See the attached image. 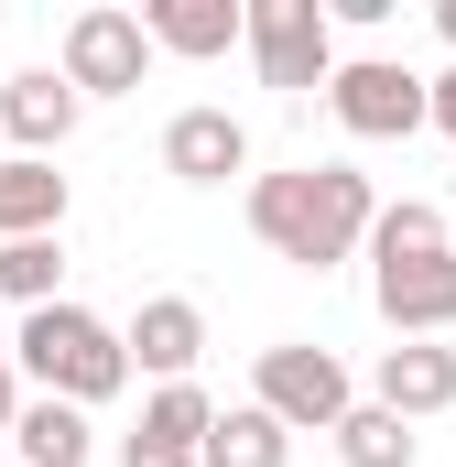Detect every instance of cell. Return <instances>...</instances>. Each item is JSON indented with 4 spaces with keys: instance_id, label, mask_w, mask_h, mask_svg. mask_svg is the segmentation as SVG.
Segmentation results:
<instances>
[{
    "instance_id": "cell-1",
    "label": "cell",
    "mask_w": 456,
    "mask_h": 467,
    "mask_svg": "<svg viewBox=\"0 0 456 467\" xmlns=\"http://www.w3.org/2000/svg\"><path fill=\"white\" fill-rule=\"evenodd\" d=\"M380 185L358 174V163H283V174H250V239L272 250V261H294V272H337L369 250L380 229Z\"/></svg>"
},
{
    "instance_id": "cell-2",
    "label": "cell",
    "mask_w": 456,
    "mask_h": 467,
    "mask_svg": "<svg viewBox=\"0 0 456 467\" xmlns=\"http://www.w3.org/2000/svg\"><path fill=\"white\" fill-rule=\"evenodd\" d=\"M11 358H22V380L33 391H55V402H119L141 369H130V337H119L109 316H88L77 294L66 305H44V316H22V337H11Z\"/></svg>"
},
{
    "instance_id": "cell-3",
    "label": "cell",
    "mask_w": 456,
    "mask_h": 467,
    "mask_svg": "<svg viewBox=\"0 0 456 467\" xmlns=\"http://www.w3.org/2000/svg\"><path fill=\"white\" fill-rule=\"evenodd\" d=\"M250 402H261L272 424H294V435H337L369 391L347 380L337 348H316V337H272V348L250 358Z\"/></svg>"
},
{
    "instance_id": "cell-4",
    "label": "cell",
    "mask_w": 456,
    "mask_h": 467,
    "mask_svg": "<svg viewBox=\"0 0 456 467\" xmlns=\"http://www.w3.org/2000/svg\"><path fill=\"white\" fill-rule=\"evenodd\" d=\"M326 109L347 141H413V130H435V77H413L402 55H347Z\"/></svg>"
},
{
    "instance_id": "cell-5",
    "label": "cell",
    "mask_w": 456,
    "mask_h": 467,
    "mask_svg": "<svg viewBox=\"0 0 456 467\" xmlns=\"http://www.w3.org/2000/svg\"><path fill=\"white\" fill-rule=\"evenodd\" d=\"M55 66H66V88H77V99H141V77H152V33H141V11L88 0V11H66Z\"/></svg>"
},
{
    "instance_id": "cell-6",
    "label": "cell",
    "mask_w": 456,
    "mask_h": 467,
    "mask_svg": "<svg viewBox=\"0 0 456 467\" xmlns=\"http://www.w3.org/2000/svg\"><path fill=\"white\" fill-rule=\"evenodd\" d=\"M250 66H261V88H283V99H305V88H337V22H326V0H250Z\"/></svg>"
},
{
    "instance_id": "cell-7",
    "label": "cell",
    "mask_w": 456,
    "mask_h": 467,
    "mask_svg": "<svg viewBox=\"0 0 456 467\" xmlns=\"http://www.w3.org/2000/svg\"><path fill=\"white\" fill-rule=\"evenodd\" d=\"M369 305L391 337H456V239L413 261H369Z\"/></svg>"
},
{
    "instance_id": "cell-8",
    "label": "cell",
    "mask_w": 456,
    "mask_h": 467,
    "mask_svg": "<svg viewBox=\"0 0 456 467\" xmlns=\"http://www.w3.org/2000/svg\"><path fill=\"white\" fill-rule=\"evenodd\" d=\"M163 174L174 185H228V174H250V119L239 109H218V99H196V109H174L163 119Z\"/></svg>"
},
{
    "instance_id": "cell-9",
    "label": "cell",
    "mask_w": 456,
    "mask_h": 467,
    "mask_svg": "<svg viewBox=\"0 0 456 467\" xmlns=\"http://www.w3.org/2000/svg\"><path fill=\"white\" fill-rule=\"evenodd\" d=\"M77 119H88V99L66 88V66H22V77L0 88V141L33 152V163H55V152L77 141Z\"/></svg>"
},
{
    "instance_id": "cell-10",
    "label": "cell",
    "mask_w": 456,
    "mask_h": 467,
    "mask_svg": "<svg viewBox=\"0 0 456 467\" xmlns=\"http://www.w3.org/2000/svg\"><path fill=\"white\" fill-rule=\"evenodd\" d=\"M141 33L152 55L218 66V55H250V0H141Z\"/></svg>"
},
{
    "instance_id": "cell-11",
    "label": "cell",
    "mask_w": 456,
    "mask_h": 467,
    "mask_svg": "<svg viewBox=\"0 0 456 467\" xmlns=\"http://www.w3.org/2000/svg\"><path fill=\"white\" fill-rule=\"evenodd\" d=\"M119 337H130V369L163 391V380H196V358H207V316H196V294H141V316H130Z\"/></svg>"
},
{
    "instance_id": "cell-12",
    "label": "cell",
    "mask_w": 456,
    "mask_h": 467,
    "mask_svg": "<svg viewBox=\"0 0 456 467\" xmlns=\"http://www.w3.org/2000/svg\"><path fill=\"white\" fill-rule=\"evenodd\" d=\"M369 402H391L402 424H435V413H456V348H446V337H402V348H380V369H369Z\"/></svg>"
},
{
    "instance_id": "cell-13",
    "label": "cell",
    "mask_w": 456,
    "mask_h": 467,
    "mask_svg": "<svg viewBox=\"0 0 456 467\" xmlns=\"http://www.w3.org/2000/svg\"><path fill=\"white\" fill-rule=\"evenodd\" d=\"M207 435H218V402H207L196 380H163V391H141V424H130L119 446H152V457H174V467H207Z\"/></svg>"
},
{
    "instance_id": "cell-14",
    "label": "cell",
    "mask_w": 456,
    "mask_h": 467,
    "mask_svg": "<svg viewBox=\"0 0 456 467\" xmlns=\"http://www.w3.org/2000/svg\"><path fill=\"white\" fill-rule=\"evenodd\" d=\"M11 467H98V424H88V402L33 391L22 424H11Z\"/></svg>"
},
{
    "instance_id": "cell-15",
    "label": "cell",
    "mask_w": 456,
    "mask_h": 467,
    "mask_svg": "<svg viewBox=\"0 0 456 467\" xmlns=\"http://www.w3.org/2000/svg\"><path fill=\"white\" fill-rule=\"evenodd\" d=\"M0 239H66V174L33 152H0Z\"/></svg>"
},
{
    "instance_id": "cell-16",
    "label": "cell",
    "mask_w": 456,
    "mask_h": 467,
    "mask_svg": "<svg viewBox=\"0 0 456 467\" xmlns=\"http://www.w3.org/2000/svg\"><path fill=\"white\" fill-rule=\"evenodd\" d=\"M0 305H22V316L66 305V239H0Z\"/></svg>"
},
{
    "instance_id": "cell-17",
    "label": "cell",
    "mask_w": 456,
    "mask_h": 467,
    "mask_svg": "<svg viewBox=\"0 0 456 467\" xmlns=\"http://www.w3.org/2000/svg\"><path fill=\"white\" fill-rule=\"evenodd\" d=\"M207 467H294V424H272L261 402H228L207 435Z\"/></svg>"
},
{
    "instance_id": "cell-18",
    "label": "cell",
    "mask_w": 456,
    "mask_h": 467,
    "mask_svg": "<svg viewBox=\"0 0 456 467\" xmlns=\"http://www.w3.org/2000/svg\"><path fill=\"white\" fill-rule=\"evenodd\" d=\"M413 457H424V435H413L391 402H358L337 424V467H413Z\"/></svg>"
},
{
    "instance_id": "cell-19",
    "label": "cell",
    "mask_w": 456,
    "mask_h": 467,
    "mask_svg": "<svg viewBox=\"0 0 456 467\" xmlns=\"http://www.w3.org/2000/svg\"><path fill=\"white\" fill-rule=\"evenodd\" d=\"M446 207H424V196H391L380 207V229H369V261H413V250H446Z\"/></svg>"
},
{
    "instance_id": "cell-20",
    "label": "cell",
    "mask_w": 456,
    "mask_h": 467,
    "mask_svg": "<svg viewBox=\"0 0 456 467\" xmlns=\"http://www.w3.org/2000/svg\"><path fill=\"white\" fill-rule=\"evenodd\" d=\"M22 402H33V380H22V358L0 348V435H11V424H22Z\"/></svg>"
},
{
    "instance_id": "cell-21",
    "label": "cell",
    "mask_w": 456,
    "mask_h": 467,
    "mask_svg": "<svg viewBox=\"0 0 456 467\" xmlns=\"http://www.w3.org/2000/svg\"><path fill=\"white\" fill-rule=\"evenodd\" d=\"M435 130H446V141H456V66H446V77H435Z\"/></svg>"
},
{
    "instance_id": "cell-22",
    "label": "cell",
    "mask_w": 456,
    "mask_h": 467,
    "mask_svg": "<svg viewBox=\"0 0 456 467\" xmlns=\"http://www.w3.org/2000/svg\"><path fill=\"white\" fill-rule=\"evenodd\" d=\"M119 467H174V457H152V446H119Z\"/></svg>"
},
{
    "instance_id": "cell-23",
    "label": "cell",
    "mask_w": 456,
    "mask_h": 467,
    "mask_svg": "<svg viewBox=\"0 0 456 467\" xmlns=\"http://www.w3.org/2000/svg\"><path fill=\"white\" fill-rule=\"evenodd\" d=\"M435 33H446V44H456V0H435Z\"/></svg>"
},
{
    "instance_id": "cell-24",
    "label": "cell",
    "mask_w": 456,
    "mask_h": 467,
    "mask_svg": "<svg viewBox=\"0 0 456 467\" xmlns=\"http://www.w3.org/2000/svg\"><path fill=\"white\" fill-rule=\"evenodd\" d=\"M0 152H11V141H0Z\"/></svg>"
}]
</instances>
